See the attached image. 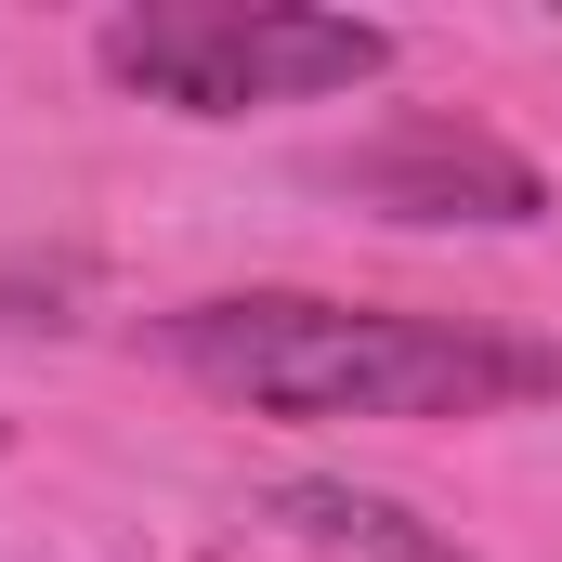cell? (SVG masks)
Segmentation results:
<instances>
[{"instance_id": "cell-2", "label": "cell", "mask_w": 562, "mask_h": 562, "mask_svg": "<svg viewBox=\"0 0 562 562\" xmlns=\"http://www.w3.org/2000/svg\"><path fill=\"white\" fill-rule=\"evenodd\" d=\"M92 66L170 119H249V105L367 92L393 66V26L327 0H144V13H105Z\"/></svg>"}, {"instance_id": "cell-3", "label": "cell", "mask_w": 562, "mask_h": 562, "mask_svg": "<svg viewBox=\"0 0 562 562\" xmlns=\"http://www.w3.org/2000/svg\"><path fill=\"white\" fill-rule=\"evenodd\" d=\"M327 196L380 223H550V170L471 119H393L380 144L327 157Z\"/></svg>"}, {"instance_id": "cell-4", "label": "cell", "mask_w": 562, "mask_h": 562, "mask_svg": "<svg viewBox=\"0 0 562 562\" xmlns=\"http://www.w3.org/2000/svg\"><path fill=\"white\" fill-rule=\"evenodd\" d=\"M301 550H340V562H471L445 524H419L406 497H380V484H327V471H301V484H276L262 497Z\"/></svg>"}, {"instance_id": "cell-1", "label": "cell", "mask_w": 562, "mask_h": 562, "mask_svg": "<svg viewBox=\"0 0 562 562\" xmlns=\"http://www.w3.org/2000/svg\"><path fill=\"white\" fill-rule=\"evenodd\" d=\"M157 353L249 419H510L562 393V340L484 314H393L327 288H223L157 327Z\"/></svg>"}]
</instances>
